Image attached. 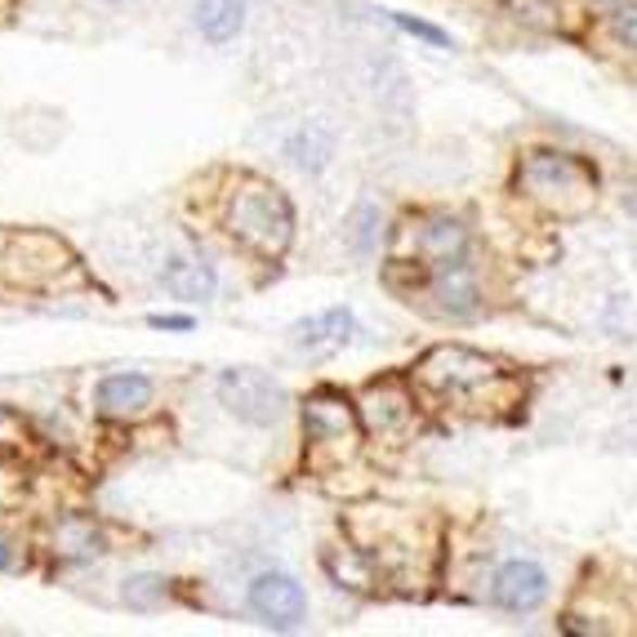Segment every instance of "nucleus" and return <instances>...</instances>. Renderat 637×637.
Masks as SVG:
<instances>
[{
	"label": "nucleus",
	"mask_w": 637,
	"mask_h": 637,
	"mask_svg": "<svg viewBox=\"0 0 637 637\" xmlns=\"http://www.w3.org/2000/svg\"><path fill=\"white\" fill-rule=\"evenodd\" d=\"M72 250L54 232H18L0 228V285L18 290H46L59 285L63 272H72Z\"/></svg>",
	"instance_id": "f257e3e1"
},
{
	"label": "nucleus",
	"mask_w": 637,
	"mask_h": 637,
	"mask_svg": "<svg viewBox=\"0 0 637 637\" xmlns=\"http://www.w3.org/2000/svg\"><path fill=\"white\" fill-rule=\"evenodd\" d=\"M228 228L241 245L259 250V254H281L285 241H290V228H294V215H290V201L259 183V179H245L241 192L232 196L228 205Z\"/></svg>",
	"instance_id": "f03ea898"
},
{
	"label": "nucleus",
	"mask_w": 637,
	"mask_h": 637,
	"mask_svg": "<svg viewBox=\"0 0 637 637\" xmlns=\"http://www.w3.org/2000/svg\"><path fill=\"white\" fill-rule=\"evenodd\" d=\"M219 402L228 406V415H237L241 423H254V429L277 423L290 406V397L277 379L254 370V366H232V370L219 374Z\"/></svg>",
	"instance_id": "7ed1b4c3"
},
{
	"label": "nucleus",
	"mask_w": 637,
	"mask_h": 637,
	"mask_svg": "<svg viewBox=\"0 0 637 637\" xmlns=\"http://www.w3.org/2000/svg\"><path fill=\"white\" fill-rule=\"evenodd\" d=\"M250 611L268 628H300L308 615V598H304L300 579H290L285 571H264L250 584Z\"/></svg>",
	"instance_id": "20e7f679"
},
{
	"label": "nucleus",
	"mask_w": 637,
	"mask_h": 637,
	"mask_svg": "<svg viewBox=\"0 0 637 637\" xmlns=\"http://www.w3.org/2000/svg\"><path fill=\"white\" fill-rule=\"evenodd\" d=\"M495 602L504 607V611H513V615H522V611H535L539 602H544V593H548V575L535 566V562H504L499 571H495Z\"/></svg>",
	"instance_id": "39448f33"
},
{
	"label": "nucleus",
	"mask_w": 637,
	"mask_h": 637,
	"mask_svg": "<svg viewBox=\"0 0 637 637\" xmlns=\"http://www.w3.org/2000/svg\"><path fill=\"white\" fill-rule=\"evenodd\" d=\"M161 285L183 304H205L219 281H215V268H209L205 259H196V254H169V259L161 264Z\"/></svg>",
	"instance_id": "423d86ee"
},
{
	"label": "nucleus",
	"mask_w": 637,
	"mask_h": 637,
	"mask_svg": "<svg viewBox=\"0 0 637 637\" xmlns=\"http://www.w3.org/2000/svg\"><path fill=\"white\" fill-rule=\"evenodd\" d=\"M94 402L107 419H130V415H143L152 406V379L148 374H107L99 379L94 388Z\"/></svg>",
	"instance_id": "0eeeda50"
},
{
	"label": "nucleus",
	"mask_w": 637,
	"mask_h": 637,
	"mask_svg": "<svg viewBox=\"0 0 637 637\" xmlns=\"http://www.w3.org/2000/svg\"><path fill=\"white\" fill-rule=\"evenodd\" d=\"M353 313L348 308H326V313H317V317H308V321H300L294 326V344L300 348H308V353H317V357H326V353H339L353 339Z\"/></svg>",
	"instance_id": "6e6552de"
},
{
	"label": "nucleus",
	"mask_w": 637,
	"mask_h": 637,
	"mask_svg": "<svg viewBox=\"0 0 637 637\" xmlns=\"http://www.w3.org/2000/svg\"><path fill=\"white\" fill-rule=\"evenodd\" d=\"M304 423H308V437L313 442H344V437H353V410H348V402H339L330 393H321V397L308 402Z\"/></svg>",
	"instance_id": "1a4fd4ad"
},
{
	"label": "nucleus",
	"mask_w": 637,
	"mask_h": 637,
	"mask_svg": "<svg viewBox=\"0 0 637 637\" xmlns=\"http://www.w3.org/2000/svg\"><path fill=\"white\" fill-rule=\"evenodd\" d=\"M245 23V0H196V31L209 46H228Z\"/></svg>",
	"instance_id": "9d476101"
},
{
	"label": "nucleus",
	"mask_w": 637,
	"mask_h": 637,
	"mask_svg": "<svg viewBox=\"0 0 637 637\" xmlns=\"http://www.w3.org/2000/svg\"><path fill=\"white\" fill-rule=\"evenodd\" d=\"M285 156H290V165H300V169H308V175H317V169H326L330 156H334V135L321 130V125H304V130L290 135Z\"/></svg>",
	"instance_id": "9b49d317"
},
{
	"label": "nucleus",
	"mask_w": 637,
	"mask_h": 637,
	"mask_svg": "<svg viewBox=\"0 0 637 637\" xmlns=\"http://www.w3.org/2000/svg\"><path fill=\"white\" fill-rule=\"evenodd\" d=\"M437 300H442V308L455 313V317L477 308V285H473L469 268H463V259L442 264V272H437Z\"/></svg>",
	"instance_id": "f8f14e48"
},
{
	"label": "nucleus",
	"mask_w": 637,
	"mask_h": 637,
	"mask_svg": "<svg viewBox=\"0 0 637 637\" xmlns=\"http://www.w3.org/2000/svg\"><path fill=\"white\" fill-rule=\"evenodd\" d=\"M423 245H429V254H433L437 264L463 259V228H459V224H437V228H429Z\"/></svg>",
	"instance_id": "ddd939ff"
},
{
	"label": "nucleus",
	"mask_w": 637,
	"mask_h": 637,
	"mask_svg": "<svg viewBox=\"0 0 637 637\" xmlns=\"http://www.w3.org/2000/svg\"><path fill=\"white\" fill-rule=\"evenodd\" d=\"M508 10H513L518 23H531V27H544V31H548V27H558V18H553L558 10L548 5V0H513Z\"/></svg>",
	"instance_id": "4468645a"
},
{
	"label": "nucleus",
	"mask_w": 637,
	"mask_h": 637,
	"mask_svg": "<svg viewBox=\"0 0 637 637\" xmlns=\"http://www.w3.org/2000/svg\"><path fill=\"white\" fill-rule=\"evenodd\" d=\"M393 23L406 31V36H419V40H429L433 50H450V36L442 31V27H433V23H423V18H410V14H393Z\"/></svg>",
	"instance_id": "2eb2a0df"
},
{
	"label": "nucleus",
	"mask_w": 637,
	"mask_h": 637,
	"mask_svg": "<svg viewBox=\"0 0 637 637\" xmlns=\"http://www.w3.org/2000/svg\"><path fill=\"white\" fill-rule=\"evenodd\" d=\"M374 224H379V209L374 205H357V215H353V245L361 254L374 245Z\"/></svg>",
	"instance_id": "dca6fc26"
},
{
	"label": "nucleus",
	"mask_w": 637,
	"mask_h": 637,
	"mask_svg": "<svg viewBox=\"0 0 637 637\" xmlns=\"http://www.w3.org/2000/svg\"><path fill=\"white\" fill-rule=\"evenodd\" d=\"M161 588H165V579H156V575H139V579L125 584V602H130V607H152Z\"/></svg>",
	"instance_id": "f3484780"
},
{
	"label": "nucleus",
	"mask_w": 637,
	"mask_h": 637,
	"mask_svg": "<svg viewBox=\"0 0 637 637\" xmlns=\"http://www.w3.org/2000/svg\"><path fill=\"white\" fill-rule=\"evenodd\" d=\"M611 31H615L620 46L637 50V5H620V10L611 14Z\"/></svg>",
	"instance_id": "a211bd4d"
},
{
	"label": "nucleus",
	"mask_w": 637,
	"mask_h": 637,
	"mask_svg": "<svg viewBox=\"0 0 637 637\" xmlns=\"http://www.w3.org/2000/svg\"><path fill=\"white\" fill-rule=\"evenodd\" d=\"M0 446H23V423L0 406Z\"/></svg>",
	"instance_id": "6ab92c4d"
},
{
	"label": "nucleus",
	"mask_w": 637,
	"mask_h": 637,
	"mask_svg": "<svg viewBox=\"0 0 637 637\" xmlns=\"http://www.w3.org/2000/svg\"><path fill=\"white\" fill-rule=\"evenodd\" d=\"M148 326H156V330H192V317H165V313H152Z\"/></svg>",
	"instance_id": "aec40b11"
},
{
	"label": "nucleus",
	"mask_w": 637,
	"mask_h": 637,
	"mask_svg": "<svg viewBox=\"0 0 637 637\" xmlns=\"http://www.w3.org/2000/svg\"><path fill=\"white\" fill-rule=\"evenodd\" d=\"M14 566V553H10V539H0V571Z\"/></svg>",
	"instance_id": "412c9836"
},
{
	"label": "nucleus",
	"mask_w": 637,
	"mask_h": 637,
	"mask_svg": "<svg viewBox=\"0 0 637 637\" xmlns=\"http://www.w3.org/2000/svg\"><path fill=\"white\" fill-rule=\"evenodd\" d=\"M107 5H125V0H107Z\"/></svg>",
	"instance_id": "4be33fe9"
}]
</instances>
